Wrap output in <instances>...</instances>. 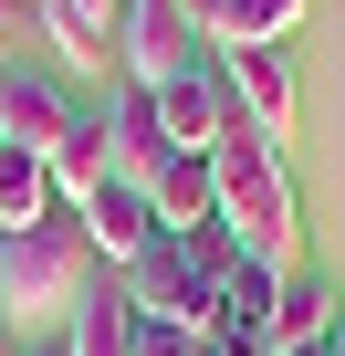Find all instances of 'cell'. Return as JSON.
Wrapping results in <instances>:
<instances>
[{"instance_id": "cell-1", "label": "cell", "mask_w": 345, "mask_h": 356, "mask_svg": "<svg viewBox=\"0 0 345 356\" xmlns=\"http://www.w3.org/2000/svg\"><path fill=\"white\" fill-rule=\"evenodd\" d=\"M210 220L241 241V262H272V273H303V200H293V168L272 136L230 126L210 147Z\"/></svg>"}, {"instance_id": "cell-2", "label": "cell", "mask_w": 345, "mask_h": 356, "mask_svg": "<svg viewBox=\"0 0 345 356\" xmlns=\"http://www.w3.org/2000/svg\"><path fill=\"white\" fill-rule=\"evenodd\" d=\"M84 262H94V241H84L74 210H53L32 231H0V314H11V335L32 314H74L84 304Z\"/></svg>"}, {"instance_id": "cell-3", "label": "cell", "mask_w": 345, "mask_h": 356, "mask_svg": "<svg viewBox=\"0 0 345 356\" xmlns=\"http://www.w3.org/2000/svg\"><path fill=\"white\" fill-rule=\"evenodd\" d=\"M241 262V241L210 220V231H167L136 273H126V304L136 314H178V325H199L210 335V304H220V273Z\"/></svg>"}, {"instance_id": "cell-4", "label": "cell", "mask_w": 345, "mask_h": 356, "mask_svg": "<svg viewBox=\"0 0 345 356\" xmlns=\"http://www.w3.org/2000/svg\"><path fill=\"white\" fill-rule=\"evenodd\" d=\"M115 53H126V84H136V95H167L178 74H199V63H210V42L189 32V11H178V0H126Z\"/></svg>"}, {"instance_id": "cell-5", "label": "cell", "mask_w": 345, "mask_h": 356, "mask_svg": "<svg viewBox=\"0 0 345 356\" xmlns=\"http://www.w3.org/2000/svg\"><path fill=\"white\" fill-rule=\"evenodd\" d=\"M220 63V84H230V115L251 126V136H293V115H303V84H293V53L283 42H241V53H210Z\"/></svg>"}, {"instance_id": "cell-6", "label": "cell", "mask_w": 345, "mask_h": 356, "mask_svg": "<svg viewBox=\"0 0 345 356\" xmlns=\"http://www.w3.org/2000/svg\"><path fill=\"white\" fill-rule=\"evenodd\" d=\"M74 220H84V241H94L105 262H126V273H136V262H146V252L167 241V231H157V200L136 189V178H105V189H94V200H84Z\"/></svg>"}, {"instance_id": "cell-7", "label": "cell", "mask_w": 345, "mask_h": 356, "mask_svg": "<svg viewBox=\"0 0 345 356\" xmlns=\"http://www.w3.org/2000/svg\"><path fill=\"white\" fill-rule=\"evenodd\" d=\"M63 126H74V105H63V84H53V74H22V63H0V147H22V157H53V147H63Z\"/></svg>"}, {"instance_id": "cell-8", "label": "cell", "mask_w": 345, "mask_h": 356, "mask_svg": "<svg viewBox=\"0 0 345 356\" xmlns=\"http://www.w3.org/2000/svg\"><path fill=\"white\" fill-rule=\"evenodd\" d=\"M157 115H167V147H178V157H210V147L241 126V115H230V84H220V63L178 74V84L157 95Z\"/></svg>"}, {"instance_id": "cell-9", "label": "cell", "mask_w": 345, "mask_h": 356, "mask_svg": "<svg viewBox=\"0 0 345 356\" xmlns=\"http://www.w3.org/2000/svg\"><path fill=\"white\" fill-rule=\"evenodd\" d=\"M42 178H53V210H84L105 178H115V126H105V115H74L63 147L42 157Z\"/></svg>"}, {"instance_id": "cell-10", "label": "cell", "mask_w": 345, "mask_h": 356, "mask_svg": "<svg viewBox=\"0 0 345 356\" xmlns=\"http://www.w3.org/2000/svg\"><path fill=\"white\" fill-rule=\"evenodd\" d=\"M105 126H115V178H136V189H146L167 157H178V147H167V115H157V95H136V84L105 105Z\"/></svg>"}, {"instance_id": "cell-11", "label": "cell", "mask_w": 345, "mask_h": 356, "mask_svg": "<svg viewBox=\"0 0 345 356\" xmlns=\"http://www.w3.org/2000/svg\"><path fill=\"white\" fill-rule=\"evenodd\" d=\"M262 335H272V356H314V346L335 335V293H324L314 273H283V293H272Z\"/></svg>"}, {"instance_id": "cell-12", "label": "cell", "mask_w": 345, "mask_h": 356, "mask_svg": "<svg viewBox=\"0 0 345 356\" xmlns=\"http://www.w3.org/2000/svg\"><path fill=\"white\" fill-rule=\"evenodd\" d=\"M146 200H157V231H210V157H167Z\"/></svg>"}, {"instance_id": "cell-13", "label": "cell", "mask_w": 345, "mask_h": 356, "mask_svg": "<svg viewBox=\"0 0 345 356\" xmlns=\"http://www.w3.org/2000/svg\"><path fill=\"white\" fill-rule=\"evenodd\" d=\"M42 22L74 63H105L115 53V22H126V0H42Z\"/></svg>"}, {"instance_id": "cell-14", "label": "cell", "mask_w": 345, "mask_h": 356, "mask_svg": "<svg viewBox=\"0 0 345 356\" xmlns=\"http://www.w3.org/2000/svg\"><path fill=\"white\" fill-rule=\"evenodd\" d=\"M63 346H74V356H126V346H136V304H126V293H84Z\"/></svg>"}, {"instance_id": "cell-15", "label": "cell", "mask_w": 345, "mask_h": 356, "mask_svg": "<svg viewBox=\"0 0 345 356\" xmlns=\"http://www.w3.org/2000/svg\"><path fill=\"white\" fill-rule=\"evenodd\" d=\"M32 220H53V178H42V157L0 147V231H32Z\"/></svg>"}, {"instance_id": "cell-16", "label": "cell", "mask_w": 345, "mask_h": 356, "mask_svg": "<svg viewBox=\"0 0 345 356\" xmlns=\"http://www.w3.org/2000/svg\"><path fill=\"white\" fill-rule=\"evenodd\" d=\"M303 22V0H230V11H220V42L210 53H241V42H283Z\"/></svg>"}, {"instance_id": "cell-17", "label": "cell", "mask_w": 345, "mask_h": 356, "mask_svg": "<svg viewBox=\"0 0 345 356\" xmlns=\"http://www.w3.org/2000/svg\"><path fill=\"white\" fill-rule=\"evenodd\" d=\"M126 356H210V335L178 325V314H136V346H126Z\"/></svg>"}, {"instance_id": "cell-18", "label": "cell", "mask_w": 345, "mask_h": 356, "mask_svg": "<svg viewBox=\"0 0 345 356\" xmlns=\"http://www.w3.org/2000/svg\"><path fill=\"white\" fill-rule=\"evenodd\" d=\"M178 11H189V32H199V42H220V11H230V0H178Z\"/></svg>"}, {"instance_id": "cell-19", "label": "cell", "mask_w": 345, "mask_h": 356, "mask_svg": "<svg viewBox=\"0 0 345 356\" xmlns=\"http://www.w3.org/2000/svg\"><path fill=\"white\" fill-rule=\"evenodd\" d=\"M314 356H345V325H335V335H324V346H314Z\"/></svg>"}, {"instance_id": "cell-20", "label": "cell", "mask_w": 345, "mask_h": 356, "mask_svg": "<svg viewBox=\"0 0 345 356\" xmlns=\"http://www.w3.org/2000/svg\"><path fill=\"white\" fill-rule=\"evenodd\" d=\"M0 356H22V335H11V325H0Z\"/></svg>"}, {"instance_id": "cell-21", "label": "cell", "mask_w": 345, "mask_h": 356, "mask_svg": "<svg viewBox=\"0 0 345 356\" xmlns=\"http://www.w3.org/2000/svg\"><path fill=\"white\" fill-rule=\"evenodd\" d=\"M22 356H74V346H22Z\"/></svg>"}, {"instance_id": "cell-22", "label": "cell", "mask_w": 345, "mask_h": 356, "mask_svg": "<svg viewBox=\"0 0 345 356\" xmlns=\"http://www.w3.org/2000/svg\"><path fill=\"white\" fill-rule=\"evenodd\" d=\"M11 11H42V0H11Z\"/></svg>"}, {"instance_id": "cell-23", "label": "cell", "mask_w": 345, "mask_h": 356, "mask_svg": "<svg viewBox=\"0 0 345 356\" xmlns=\"http://www.w3.org/2000/svg\"><path fill=\"white\" fill-rule=\"evenodd\" d=\"M0 325H11V314H0Z\"/></svg>"}]
</instances>
